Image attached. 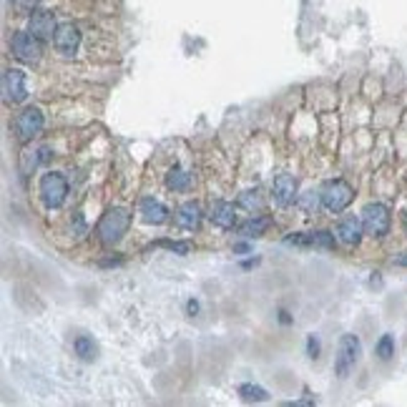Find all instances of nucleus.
I'll return each instance as SVG.
<instances>
[{
	"mask_svg": "<svg viewBox=\"0 0 407 407\" xmlns=\"http://www.w3.org/2000/svg\"><path fill=\"white\" fill-rule=\"evenodd\" d=\"M131 226V214L129 209L113 207L104 214V219L98 221V239L104 241L106 246L116 244L123 239V234L129 232Z\"/></svg>",
	"mask_w": 407,
	"mask_h": 407,
	"instance_id": "obj_1",
	"label": "nucleus"
},
{
	"mask_svg": "<svg viewBox=\"0 0 407 407\" xmlns=\"http://www.w3.org/2000/svg\"><path fill=\"white\" fill-rule=\"evenodd\" d=\"M319 196H322V207L327 209V212L340 214L352 204V199H355V189L342 179H330L322 184Z\"/></svg>",
	"mask_w": 407,
	"mask_h": 407,
	"instance_id": "obj_2",
	"label": "nucleus"
},
{
	"mask_svg": "<svg viewBox=\"0 0 407 407\" xmlns=\"http://www.w3.org/2000/svg\"><path fill=\"white\" fill-rule=\"evenodd\" d=\"M360 355H362V342L357 340V335H342L340 347H337V355H335V375L347 377L349 372L355 369Z\"/></svg>",
	"mask_w": 407,
	"mask_h": 407,
	"instance_id": "obj_3",
	"label": "nucleus"
},
{
	"mask_svg": "<svg viewBox=\"0 0 407 407\" xmlns=\"http://www.w3.org/2000/svg\"><path fill=\"white\" fill-rule=\"evenodd\" d=\"M65 196H68V181L63 174H56V171H48V174L40 176V199L48 209H61L65 204Z\"/></svg>",
	"mask_w": 407,
	"mask_h": 407,
	"instance_id": "obj_4",
	"label": "nucleus"
},
{
	"mask_svg": "<svg viewBox=\"0 0 407 407\" xmlns=\"http://www.w3.org/2000/svg\"><path fill=\"white\" fill-rule=\"evenodd\" d=\"M10 51L20 63H38L43 56V45H40V38H35L31 31H18L10 38Z\"/></svg>",
	"mask_w": 407,
	"mask_h": 407,
	"instance_id": "obj_5",
	"label": "nucleus"
},
{
	"mask_svg": "<svg viewBox=\"0 0 407 407\" xmlns=\"http://www.w3.org/2000/svg\"><path fill=\"white\" fill-rule=\"evenodd\" d=\"M362 224H365V234L382 239L390 232V212L385 204H367L362 209Z\"/></svg>",
	"mask_w": 407,
	"mask_h": 407,
	"instance_id": "obj_6",
	"label": "nucleus"
},
{
	"mask_svg": "<svg viewBox=\"0 0 407 407\" xmlns=\"http://www.w3.org/2000/svg\"><path fill=\"white\" fill-rule=\"evenodd\" d=\"M43 111L38 109V106H28V109H23L18 113V118H15V136H18L20 141H33L35 136L43 131Z\"/></svg>",
	"mask_w": 407,
	"mask_h": 407,
	"instance_id": "obj_7",
	"label": "nucleus"
},
{
	"mask_svg": "<svg viewBox=\"0 0 407 407\" xmlns=\"http://www.w3.org/2000/svg\"><path fill=\"white\" fill-rule=\"evenodd\" d=\"M3 90H6V101L10 104H23L28 98V86H26V73L20 68H8L3 76Z\"/></svg>",
	"mask_w": 407,
	"mask_h": 407,
	"instance_id": "obj_8",
	"label": "nucleus"
},
{
	"mask_svg": "<svg viewBox=\"0 0 407 407\" xmlns=\"http://www.w3.org/2000/svg\"><path fill=\"white\" fill-rule=\"evenodd\" d=\"M53 45H56V51L61 56H68V58L76 56L78 45H81V31H78V26H73V23L58 26V31L53 35Z\"/></svg>",
	"mask_w": 407,
	"mask_h": 407,
	"instance_id": "obj_9",
	"label": "nucleus"
},
{
	"mask_svg": "<svg viewBox=\"0 0 407 407\" xmlns=\"http://www.w3.org/2000/svg\"><path fill=\"white\" fill-rule=\"evenodd\" d=\"M28 31L40 40H48L56 35L58 31V23H56V15L51 10H33L31 18H28Z\"/></svg>",
	"mask_w": 407,
	"mask_h": 407,
	"instance_id": "obj_10",
	"label": "nucleus"
},
{
	"mask_svg": "<svg viewBox=\"0 0 407 407\" xmlns=\"http://www.w3.org/2000/svg\"><path fill=\"white\" fill-rule=\"evenodd\" d=\"M287 244H297V246H314V249H335V237L330 232H302L294 234V237H287Z\"/></svg>",
	"mask_w": 407,
	"mask_h": 407,
	"instance_id": "obj_11",
	"label": "nucleus"
},
{
	"mask_svg": "<svg viewBox=\"0 0 407 407\" xmlns=\"http://www.w3.org/2000/svg\"><path fill=\"white\" fill-rule=\"evenodd\" d=\"M271 191H274V201L279 207H289L297 199V179L292 174H279L271 184Z\"/></svg>",
	"mask_w": 407,
	"mask_h": 407,
	"instance_id": "obj_12",
	"label": "nucleus"
},
{
	"mask_svg": "<svg viewBox=\"0 0 407 407\" xmlns=\"http://www.w3.org/2000/svg\"><path fill=\"white\" fill-rule=\"evenodd\" d=\"M362 234H365V224L357 216H344L340 224H337V239L347 246H357L362 241Z\"/></svg>",
	"mask_w": 407,
	"mask_h": 407,
	"instance_id": "obj_13",
	"label": "nucleus"
},
{
	"mask_svg": "<svg viewBox=\"0 0 407 407\" xmlns=\"http://www.w3.org/2000/svg\"><path fill=\"white\" fill-rule=\"evenodd\" d=\"M209 219L219 229H234V224H237V209L229 201H214L212 209H209Z\"/></svg>",
	"mask_w": 407,
	"mask_h": 407,
	"instance_id": "obj_14",
	"label": "nucleus"
},
{
	"mask_svg": "<svg viewBox=\"0 0 407 407\" xmlns=\"http://www.w3.org/2000/svg\"><path fill=\"white\" fill-rule=\"evenodd\" d=\"M176 224L186 232H194L201 224V207L196 201H184L179 209H176Z\"/></svg>",
	"mask_w": 407,
	"mask_h": 407,
	"instance_id": "obj_15",
	"label": "nucleus"
},
{
	"mask_svg": "<svg viewBox=\"0 0 407 407\" xmlns=\"http://www.w3.org/2000/svg\"><path fill=\"white\" fill-rule=\"evenodd\" d=\"M138 214H141V219L146 221V224H151V226H159V224H163V221L168 219V209L163 207L161 201H156V199H143Z\"/></svg>",
	"mask_w": 407,
	"mask_h": 407,
	"instance_id": "obj_16",
	"label": "nucleus"
},
{
	"mask_svg": "<svg viewBox=\"0 0 407 407\" xmlns=\"http://www.w3.org/2000/svg\"><path fill=\"white\" fill-rule=\"evenodd\" d=\"M271 221L266 219V216H252V219H246L244 224L239 226V234L244 237V239H257V237H262V234L269 229Z\"/></svg>",
	"mask_w": 407,
	"mask_h": 407,
	"instance_id": "obj_17",
	"label": "nucleus"
},
{
	"mask_svg": "<svg viewBox=\"0 0 407 407\" xmlns=\"http://www.w3.org/2000/svg\"><path fill=\"white\" fill-rule=\"evenodd\" d=\"M166 186L171 189V191H186V189L191 186V174H189L186 168L174 166L166 174Z\"/></svg>",
	"mask_w": 407,
	"mask_h": 407,
	"instance_id": "obj_18",
	"label": "nucleus"
},
{
	"mask_svg": "<svg viewBox=\"0 0 407 407\" xmlns=\"http://www.w3.org/2000/svg\"><path fill=\"white\" fill-rule=\"evenodd\" d=\"M73 349H76V355L81 357L83 362H93L96 360V342L90 340V337H86V335H81V337H76V342H73Z\"/></svg>",
	"mask_w": 407,
	"mask_h": 407,
	"instance_id": "obj_19",
	"label": "nucleus"
},
{
	"mask_svg": "<svg viewBox=\"0 0 407 407\" xmlns=\"http://www.w3.org/2000/svg\"><path fill=\"white\" fill-rule=\"evenodd\" d=\"M239 394L246 402H264L269 394L264 388H257V385H239Z\"/></svg>",
	"mask_w": 407,
	"mask_h": 407,
	"instance_id": "obj_20",
	"label": "nucleus"
},
{
	"mask_svg": "<svg viewBox=\"0 0 407 407\" xmlns=\"http://www.w3.org/2000/svg\"><path fill=\"white\" fill-rule=\"evenodd\" d=\"M375 355L380 357V360H392V355H394V337L392 335H382L380 337V342H377V347H375Z\"/></svg>",
	"mask_w": 407,
	"mask_h": 407,
	"instance_id": "obj_21",
	"label": "nucleus"
},
{
	"mask_svg": "<svg viewBox=\"0 0 407 407\" xmlns=\"http://www.w3.org/2000/svg\"><path fill=\"white\" fill-rule=\"evenodd\" d=\"M299 209H302V212H307V214H314L317 212V207H319V204H322V196L319 194H314V191H307V194H302L299 196Z\"/></svg>",
	"mask_w": 407,
	"mask_h": 407,
	"instance_id": "obj_22",
	"label": "nucleus"
},
{
	"mask_svg": "<svg viewBox=\"0 0 407 407\" xmlns=\"http://www.w3.org/2000/svg\"><path fill=\"white\" fill-rule=\"evenodd\" d=\"M239 204L244 209H249V212H254V209H262V194H259V189L244 191V194L239 196Z\"/></svg>",
	"mask_w": 407,
	"mask_h": 407,
	"instance_id": "obj_23",
	"label": "nucleus"
},
{
	"mask_svg": "<svg viewBox=\"0 0 407 407\" xmlns=\"http://www.w3.org/2000/svg\"><path fill=\"white\" fill-rule=\"evenodd\" d=\"M156 246H166V249H171L176 254H189V249H191L189 241H159Z\"/></svg>",
	"mask_w": 407,
	"mask_h": 407,
	"instance_id": "obj_24",
	"label": "nucleus"
},
{
	"mask_svg": "<svg viewBox=\"0 0 407 407\" xmlns=\"http://www.w3.org/2000/svg\"><path fill=\"white\" fill-rule=\"evenodd\" d=\"M307 352H310L312 360H317V357H319V340H314V337H307Z\"/></svg>",
	"mask_w": 407,
	"mask_h": 407,
	"instance_id": "obj_25",
	"label": "nucleus"
},
{
	"mask_svg": "<svg viewBox=\"0 0 407 407\" xmlns=\"http://www.w3.org/2000/svg\"><path fill=\"white\" fill-rule=\"evenodd\" d=\"M13 3L20 8V10H33V8L38 6L40 0H13Z\"/></svg>",
	"mask_w": 407,
	"mask_h": 407,
	"instance_id": "obj_26",
	"label": "nucleus"
},
{
	"mask_svg": "<svg viewBox=\"0 0 407 407\" xmlns=\"http://www.w3.org/2000/svg\"><path fill=\"white\" fill-rule=\"evenodd\" d=\"M394 264H397V266H407V252L402 254V257H397V259H394Z\"/></svg>",
	"mask_w": 407,
	"mask_h": 407,
	"instance_id": "obj_27",
	"label": "nucleus"
},
{
	"mask_svg": "<svg viewBox=\"0 0 407 407\" xmlns=\"http://www.w3.org/2000/svg\"><path fill=\"white\" fill-rule=\"evenodd\" d=\"M189 312L196 314V312H199V302H189Z\"/></svg>",
	"mask_w": 407,
	"mask_h": 407,
	"instance_id": "obj_28",
	"label": "nucleus"
},
{
	"mask_svg": "<svg viewBox=\"0 0 407 407\" xmlns=\"http://www.w3.org/2000/svg\"><path fill=\"white\" fill-rule=\"evenodd\" d=\"M405 226H407V221H405Z\"/></svg>",
	"mask_w": 407,
	"mask_h": 407,
	"instance_id": "obj_29",
	"label": "nucleus"
}]
</instances>
